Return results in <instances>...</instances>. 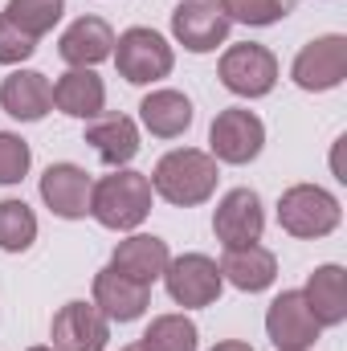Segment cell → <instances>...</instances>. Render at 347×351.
<instances>
[{
	"label": "cell",
	"instance_id": "1",
	"mask_svg": "<svg viewBox=\"0 0 347 351\" xmlns=\"http://www.w3.org/2000/svg\"><path fill=\"white\" fill-rule=\"evenodd\" d=\"M152 180L143 172H131V168H115L110 176H102L94 188H90V217L102 225V229H115V233H131L147 221L152 213Z\"/></svg>",
	"mask_w": 347,
	"mask_h": 351
},
{
	"label": "cell",
	"instance_id": "2",
	"mask_svg": "<svg viewBox=\"0 0 347 351\" xmlns=\"http://www.w3.org/2000/svg\"><path fill=\"white\" fill-rule=\"evenodd\" d=\"M147 180H152V192L164 196L168 204L196 208V204H204L217 192L221 172H217V160L208 152H200V147H176V152H168L156 164V172L147 176Z\"/></svg>",
	"mask_w": 347,
	"mask_h": 351
},
{
	"label": "cell",
	"instance_id": "3",
	"mask_svg": "<svg viewBox=\"0 0 347 351\" xmlns=\"http://www.w3.org/2000/svg\"><path fill=\"white\" fill-rule=\"evenodd\" d=\"M344 221V208L339 200L319 188V184H294L282 192L278 200V225L290 233V237H302V241H315V237H327L335 233Z\"/></svg>",
	"mask_w": 347,
	"mask_h": 351
},
{
	"label": "cell",
	"instance_id": "4",
	"mask_svg": "<svg viewBox=\"0 0 347 351\" xmlns=\"http://www.w3.org/2000/svg\"><path fill=\"white\" fill-rule=\"evenodd\" d=\"M110 53H115L119 78H127L131 86H152V82L168 78L172 66H176L172 45H168L156 29H143V25L119 33V41H115Z\"/></svg>",
	"mask_w": 347,
	"mask_h": 351
},
{
	"label": "cell",
	"instance_id": "5",
	"mask_svg": "<svg viewBox=\"0 0 347 351\" xmlns=\"http://www.w3.org/2000/svg\"><path fill=\"white\" fill-rule=\"evenodd\" d=\"M208 156L217 160V164H250V160H258L261 147H265V123H261L254 110H246V106H225L217 119H213V127H208Z\"/></svg>",
	"mask_w": 347,
	"mask_h": 351
},
{
	"label": "cell",
	"instance_id": "6",
	"mask_svg": "<svg viewBox=\"0 0 347 351\" xmlns=\"http://www.w3.org/2000/svg\"><path fill=\"white\" fill-rule=\"evenodd\" d=\"M217 74H221V86L241 94V98H265L278 86V58L265 45L241 41V45H229L221 53Z\"/></svg>",
	"mask_w": 347,
	"mask_h": 351
},
{
	"label": "cell",
	"instance_id": "7",
	"mask_svg": "<svg viewBox=\"0 0 347 351\" xmlns=\"http://www.w3.org/2000/svg\"><path fill=\"white\" fill-rule=\"evenodd\" d=\"M290 78L298 90H311V94H323V90H335L347 78V37L344 33H327V37H315L298 49L294 66H290Z\"/></svg>",
	"mask_w": 347,
	"mask_h": 351
},
{
	"label": "cell",
	"instance_id": "8",
	"mask_svg": "<svg viewBox=\"0 0 347 351\" xmlns=\"http://www.w3.org/2000/svg\"><path fill=\"white\" fill-rule=\"evenodd\" d=\"M164 286L176 306H213L225 290V278L208 254H180L164 269Z\"/></svg>",
	"mask_w": 347,
	"mask_h": 351
},
{
	"label": "cell",
	"instance_id": "9",
	"mask_svg": "<svg viewBox=\"0 0 347 351\" xmlns=\"http://www.w3.org/2000/svg\"><path fill=\"white\" fill-rule=\"evenodd\" d=\"M319 323L302 298V290H282L265 311V335L278 351H311L319 339Z\"/></svg>",
	"mask_w": 347,
	"mask_h": 351
},
{
	"label": "cell",
	"instance_id": "10",
	"mask_svg": "<svg viewBox=\"0 0 347 351\" xmlns=\"http://www.w3.org/2000/svg\"><path fill=\"white\" fill-rule=\"evenodd\" d=\"M261 229H265V213H261V196L254 188H233L217 200L213 233L225 250H241V245L261 241Z\"/></svg>",
	"mask_w": 347,
	"mask_h": 351
},
{
	"label": "cell",
	"instance_id": "11",
	"mask_svg": "<svg viewBox=\"0 0 347 351\" xmlns=\"http://www.w3.org/2000/svg\"><path fill=\"white\" fill-rule=\"evenodd\" d=\"M229 16L217 0H184L172 8V37L188 53H213L229 37Z\"/></svg>",
	"mask_w": 347,
	"mask_h": 351
},
{
	"label": "cell",
	"instance_id": "12",
	"mask_svg": "<svg viewBox=\"0 0 347 351\" xmlns=\"http://www.w3.org/2000/svg\"><path fill=\"white\" fill-rule=\"evenodd\" d=\"M53 351H102L110 339V319L94 302H66L49 327Z\"/></svg>",
	"mask_w": 347,
	"mask_h": 351
},
{
	"label": "cell",
	"instance_id": "13",
	"mask_svg": "<svg viewBox=\"0 0 347 351\" xmlns=\"http://www.w3.org/2000/svg\"><path fill=\"white\" fill-rule=\"evenodd\" d=\"M94 306L110 319V323H135L147 306H152V286L119 274L115 265L94 274Z\"/></svg>",
	"mask_w": 347,
	"mask_h": 351
},
{
	"label": "cell",
	"instance_id": "14",
	"mask_svg": "<svg viewBox=\"0 0 347 351\" xmlns=\"http://www.w3.org/2000/svg\"><path fill=\"white\" fill-rule=\"evenodd\" d=\"M90 188H94V180L78 164H49L45 176H41V200L62 221H82L90 213Z\"/></svg>",
	"mask_w": 347,
	"mask_h": 351
},
{
	"label": "cell",
	"instance_id": "15",
	"mask_svg": "<svg viewBox=\"0 0 347 351\" xmlns=\"http://www.w3.org/2000/svg\"><path fill=\"white\" fill-rule=\"evenodd\" d=\"M110 49H115V29H110L102 16H78V21L62 33V41H58V53H62V62H66L70 70H90V66H98L102 58H110Z\"/></svg>",
	"mask_w": 347,
	"mask_h": 351
},
{
	"label": "cell",
	"instance_id": "16",
	"mask_svg": "<svg viewBox=\"0 0 347 351\" xmlns=\"http://www.w3.org/2000/svg\"><path fill=\"white\" fill-rule=\"evenodd\" d=\"M0 106H4V114H12L21 123H37L53 106V86L37 70H12L0 82Z\"/></svg>",
	"mask_w": 347,
	"mask_h": 351
},
{
	"label": "cell",
	"instance_id": "17",
	"mask_svg": "<svg viewBox=\"0 0 347 351\" xmlns=\"http://www.w3.org/2000/svg\"><path fill=\"white\" fill-rule=\"evenodd\" d=\"M168 262H172V258H168V241L156 237V233H131V237L119 241L115 254H110V265H115L119 274H127V278H135V282H143V286H152L156 278H164Z\"/></svg>",
	"mask_w": 347,
	"mask_h": 351
},
{
	"label": "cell",
	"instance_id": "18",
	"mask_svg": "<svg viewBox=\"0 0 347 351\" xmlns=\"http://www.w3.org/2000/svg\"><path fill=\"white\" fill-rule=\"evenodd\" d=\"M82 143H90L98 152V160L106 168H127L139 156V127L127 114H102V119H94L86 127Z\"/></svg>",
	"mask_w": 347,
	"mask_h": 351
},
{
	"label": "cell",
	"instance_id": "19",
	"mask_svg": "<svg viewBox=\"0 0 347 351\" xmlns=\"http://www.w3.org/2000/svg\"><path fill=\"white\" fill-rule=\"evenodd\" d=\"M302 298H307L319 327H339L347 319V269L344 265H319L307 278Z\"/></svg>",
	"mask_w": 347,
	"mask_h": 351
},
{
	"label": "cell",
	"instance_id": "20",
	"mask_svg": "<svg viewBox=\"0 0 347 351\" xmlns=\"http://www.w3.org/2000/svg\"><path fill=\"white\" fill-rule=\"evenodd\" d=\"M221 278L229 282V286H237V290H246V294H261V290H270L274 286V278H278V258L265 250V245H241V250H225V258H221Z\"/></svg>",
	"mask_w": 347,
	"mask_h": 351
},
{
	"label": "cell",
	"instance_id": "21",
	"mask_svg": "<svg viewBox=\"0 0 347 351\" xmlns=\"http://www.w3.org/2000/svg\"><path fill=\"white\" fill-rule=\"evenodd\" d=\"M53 106L70 119H98L106 106V86L94 70H66L53 82Z\"/></svg>",
	"mask_w": 347,
	"mask_h": 351
},
{
	"label": "cell",
	"instance_id": "22",
	"mask_svg": "<svg viewBox=\"0 0 347 351\" xmlns=\"http://www.w3.org/2000/svg\"><path fill=\"white\" fill-rule=\"evenodd\" d=\"M139 119L156 139H176L192 127V102L180 90H152L139 102Z\"/></svg>",
	"mask_w": 347,
	"mask_h": 351
},
{
	"label": "cell",
	"instance_id": "23",
	"mask_svg": "<svg viewBox=\"0 0 347 351\" xmlns=\"http://www.w3.org/2000/svg\"><path fill=\"white\" fill-rule=\"evenodd\" d=\"M139 348L143 351H196L200 348V331H196V323L184 319V315H160V319H152V327L143 331Z\"/></svg>",
	"mask_w": 347,
	"mask_h": 351
},
{
	"label": "cell",
	"instance_id": "24",
	"mask_svg": "<svg viewBox=\"0 0 347 351\" xmlns=\"http://www.w3.org/2000/svg\"><path fill=\"white\" fill-rule=\"evenodd\" d=\"M37 241V217L25 200H0V250L25 254Z\"/></svg>",
	"mask_w": 347,
	"mask_h": 351
},
{
	"label": "cell",
	"instance_id": "25",
	"mask_svg": "<svg viewBox=\"0 0 347 351\" xmlns=\"http://www.w3.org/2000/svg\"><path fill=\"white\" fill-rule=\"evenodd\" d=\"M62 8H66V0H8L4 16L16 29H25L29 37H45L62 21Z\"/></svg>",
	"mask_w": 347,
	"mask_h": 351
},
{
	"label": "cell",
	"instance_id": "26",
	"mask_svg": "<svg viewBox=\"0 0 347 351\" xmlns=\"http://www.w3.org/2000/svg\"><path fill=\"white\" fill-rule=\"evenodd\" d=\"M290 8H294V0H221V12L237 25H250V29L278 25Z\"/></svg>",
	"mask_w": 347,
	"mask_h": 351
},
{
	"label": "cell",
	"instance_id": "27",
	"mask_svg": "<svg viewBox=\"0 0 347 351\" xmlns=\"http://www.w3.org/2000/svg\"><path fill=\"white\" fill-rule=\"evenodd\" d=\"M29 164H33L29 143L12 131H0V184H21L29 176Z\"/></svg>",
	"mask_w": 347,
	"mask_h": 351
},
{
	"label": "cell",
	"instance_id": "28",
	"mask_svg": "<svg viewBox=\"0 0 347 351\" xmlns=\"http://www.w3.org/2000/svg\"><path fill=\"white\" fill-rule=\"evenodd\" d=\"M33 53H37V37H29L25 29H16L0 12V66H16V62H25Z\"/></svg>",
	"mask_w": 347,
	"mask_h": 351
},
{
	"label": "cell",
	"instance_id": "29",
	"mask_svg": "<svg viewBox=\"0 0 347 351\" xmlns=\"http://www.w3.org/2000/svg\"><path fill=\"white\" fill-rule=\"evenodd\" d=\"M213 351H254L250 343H241V339H225V343H217Z\"/></svg>",
	"mask_w": 347,
	"mask_h": 351
},
{
	"label": "cell",
	"instance_id": "30",
	"mask_svg": "<svg viewBox=\"0 0 347 351\" xmlns=\"http://www.w3.org/2000/svg\"><path fill=\"white\" fill-rule=\"evenodd\" d=\"M123 351H143V348H139V343H131V348H123Z\"/></svg>",
	"mask_w": 347,
	"mask_h": 351
},
{
	"label": "cell",
	"instance_id": "31",
	"mask_svg": "<svg viewBox=\"0 0 347 351\" xmlns=\"http://www.w3.org/2000/svg\"><path fill=\"white\" fill-rule=\"evenodd\" d=\"M29 351H53V348H29Z\"/></svg>",
	"mask_w": 347,
	"mask_h": 351
}]
</instances>
